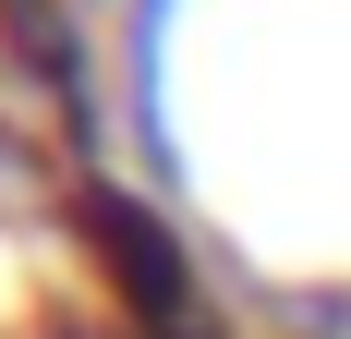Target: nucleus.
Wrapping results in <instances>:
<instances>
[{"mask_svg": "<svg viewBox=\"0 0 351 339\" xmlns=\"http://www.w3.org/2000/svg\"><path fill=\"white\" fill-rule=\"evenodd\" d=\"M85 231H97V267H109V291L134 303L145 339H218V327H206V291H194V267H182V242L158 231L134 194H97Z\"/></svg>", "mask_w": 351, "mask_h": 339, "instance_id": "f257e3e1", "label": "nucleus"}]
</instances>
